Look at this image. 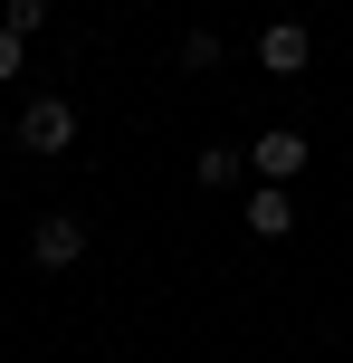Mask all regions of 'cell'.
Wrapping results in <instances>:
<instances>
[{
    "instance_id": "obj_1",
    "label": "cell",
    "mask_w": 353,
    "mask_h": 363,
    "mask_svg": "<svg viewBox=\"0 0 353 363\" xmlns=\"http://www.w3.org/2000/svg\"><path fill=\"white\" fill-rule=\"evenodd\" d=\"M19 153H38V163L76 153V96H29V115H19Z\"/></svg>"
},
{
    "instance_id": "obj_2",
    "label": "cell",
    "mask_w": 353,
    "mask_h": 363,
    "mask_svg": "<svg viewBox=\"0 0 353 363\" xmlns=\"http://www.w3.org/2000/svg\"><path fill=\"white\" fill-rule=\"evenodd\" d=\"M29 258H38V268H76V258H86V220H76V211H48L29 230Z\"/></svg>"
},
{
    "instance_id": "obj_3",
    "label": "cell",
    "mask_w": 353,
    "mask_h": 363,
    "mask_svg": "<svg viewBox=\"0 0 353 363\" xmlns=\"http://www.w3.org/2000/svg\"><path fill=\"white\" fill-rule=\"evenodd\" d=\"M306 57H316L306 19H267V29H258V67L267 77H306Z\"/></svg>"
},
{
    "instance_id": "obj_4",
    "label": "cell",
    "mask_w": 353,
    "mask_h": 363,
    "mask_svg": "<svg viewBox=\"0 0 353 363\" xmlns=\"http://www.w3.org/2000/svg\"><path fill=\"white\" fill-rule=\"evenodd\" d=\"M248 172H258V182H296L306 172V134L296 125H267L258 144H248Z\"/></svg>"
},
{
    "instance_id": "obj_5",
    "label": "cell",
    "mask_w": 353,
    "mask_h": 363,
    "mask_svg": "<svg viewBox=\"0 0 353 363\" xmlns=\"http://www.w3.org/2000/svg\"><path fill=\"white\" fill-rule=\"evenodd\" d=\"M239 220L258 239H287V230H296V182H258V191L239 201Z\"/></svg>"
},
{
    "instance_id": "obj_6",
    "label": "cell",
    "mask_w": 353,
    "mask_h": 363,
    "mask_svg": "<svg viewBox=\"0 0 353 363\" xmlns=\"http://www.w3.org/2000/svg\"><path fill=\"white\" fill-rule=\"evenodd\" d=\"M239 172H248V153H239V144H210L201 163H191V182H201V191H229Z\"/></svg>"
},
{
    "instance_id": "obj_7",
    "label": "cell",
    "mask_w": 353,
    "mask_h": 363,
    "mask_svg": "<svg viewBox=\"0 0 353 363\" xmlns=\"http://www.w3.org/2000/svg\"><path fill=\"white\" fill-rule=\"evenodd\" d=\"M220 57H229V48H220V29H182V67H191V77H210Z\"/></svg>"
},
{
    "instance_id": "obj_8",
    "label": "cell",
    "mask_w": 353,
    "mask_h": 363,
    "mask_svg": "<svg viewBox=\"0 0 353 363\" xmlns=\"http://www.w3.org/2000/svg\"><path fill=\"white\" fill-rule=\"evenodd\" d=\"M0 29H19V38H38V29H48V0H0Z\"/></svg>"
},
{
    "instance_id": "obj_9",
    "label": "cell",
    "mask_w": 353,
    "mask_h": 363,
    "mask_svg": "<svg viewBox=\"0 0 353 363\" xmlns=\"http://www.w3.org/2000/svg\"><path fill=\"white\" fill-rule=\"evenodd\" d=\"M19 67H29V38H19V29H0V86H10Z\"/></svg>"
}]
</instances>
